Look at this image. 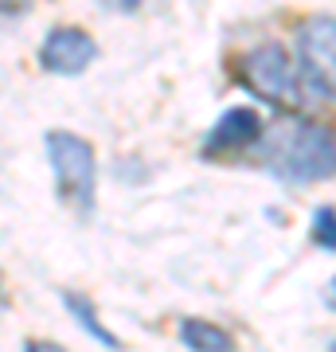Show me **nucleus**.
<instances>
[{
    "mask_svg": "<svg viewBox=\"0 0 336 352\" xmlns=\"http://www.w3.org/2000/svg\"><path fill=\"white\" fill-rule=\"evenodd\" d=\"M254 161L286 184H317L336 176V126L305 118L301 110L282 113L262 129Z\"/></svg>",
    "mask_w": 336,
    "mask_h": 352,
    "instance_id": "obj_1",
    "label": "nucleus"
},
{
    "mask_svg": "<svg viewBox=\"0 0 336 352\" xmlns=\"http://www.w3.org/2000/svg\"><path fill=\"white\" fill-rule=\"evenodd\" d=\"M235 78L254 98H266L282 110H305L309 102H321L301 71V59H293L282 43H258L243 51L235 59Z\"/></svg>",
    "mask_w": 336,
    "mask_h": 352,
    "instance_id": "obj_2",
    "label": "nucleus"
},
{
    "mask_svg": "<svg viewBox=\"0 0 336 352\" xmlns=\"http://www.w3.org/2000/svg\"><path fill=\"white\" fill-rule=\"evenodd\" d=\"M47 161H51V176H55V188L67 204H75L78 212L94 208V192H98V161L90 141L67 133V129H51L47 138Z\"/></svg>",
    "mask_w": 336,
    "mask_h": 352,
    "instance_id": "obj_3",
    "label": "nucleus"
},
{
    "mask_svg": "<svg viewBox=\"0 0 336 352\" xmlns=\"http://www.w3.org/2000/svg\"><path fill=\"white\" fill-rule=\"evenodd\" d=\"M301 71L321 102H336V16H305L293 32Z\"/></svg>",
    "mask_w": 336,
    "mask_h": 352,
    "instance_id": "obj_4",
    "label": "nucleus"
},
{
    "mask_svg": "<svg viewBox=\"0 0 336 352\" xmlns=\"http://www.w3.org/2000/svg\"><path fill=\"white\" fill-rule=\"evenodd\" d=\"M98 59V43H94V36H87L82 28H51L47 39L39 43V67L43 71H51V75H82L90 63Z\"/></svg>",
    "mask_w": 336,
    "mask_h": 352,
    "instance_id": "obj_5",
    "label": "nucleus"
},
{
    "mask_svg": "<svg viewBox=\"0 0 336 352\" xmlns=\"http://www.w3.org/2000/svg\"><path fill=\"white\" fill-rule=\"evenodd\" d=\"M262 118L258 110H250V106H235V110H227L212 129H208V138L199 145V153L215 161V157H235V153H247L258 145L262 138Z\"/></svg>",
    "mask_w": 336,
    "mask_h": 352,
    "instance_id": "obj_6",
    "label": "nucleus"
},
{
    "mask_svg": "<svg viewBox=\"0 0 336 352\" xmlns=\"http://www.w3.org/2000/svg\"><path fill=\"white\" fill-rule=\"evenodd\" d=\"M180 340H184V349H196V352H231L235 349V337L227 329L212 325V321H196V317L180 325Z\"/></svg>",
    "mask_w": 336,
    "mask_h": 352,
    "instance_id": "obj_7",
    "label": "nucleus"
},
{
    "mask_svg": "<svg viewBox=\"0 0 336 352\" xmlns=\"http://www.w3.org/2000/svg\"><path fill=\"white\" fill-rule=\"evenodd\" d=\"M63 305H67V309H71V314L82 321V329H87V333L98 340V344H110V349H117V337H113L110 329H102V325H98V314L90 309L87 298H78V294H63Z\"/></svg>",
    "mask_w": 336,
    "mask_h": 352,
    "instance_id": "obj_8",
    "label": "nucleus"
},
{
    "mask_svg": "<svg viewBox=\"0 0 336 352\" xmlns=\"http://www.w3.org/2000/svg\"><path fill=\"white\" fill-rule=\"evenodd\" d=\"M309 235H313V243H317L321 251H336V208L333 204H324V208L313 212Z\"/></svg>",
    "mask_w": 336,
    "mask_h": 352,
    "instance_id": "obj_9",
    "label": "nucleus"
},
{
    "mask_svg": "<svg viewBox=\"0 0 336 352\" xmlns=\"http://www.w3.org/2000/svg\"><path fill=\"white\" fill-rule=\"evenodd\" d=\"M102 8H110V12H122V16H133L141 8V0H98Z\"/></svg>",
    "mask_w": 336,
    "mask_h": 352,
    "instance_id": "obj_10",
    "label": "nucleus"
},
{
    "mask_svg": "<svg viewBox=\"0 0 336 352\" xmlns=\"http://www.w3.org/2000/svg\"><path fill=\"white\" fill-rule=\"evenodd\" d=\"M27 0H4V16H12V12H20Z\"/></svg>",
    "mask_w": 336,
    "mask_h": 352,
    "instance_id": "obj_11",
    "label": "nucleus"
},
{
    "mask_svg": "<svg viewBox=\"0 0 336 352\" xmlns=\"http://www.w3.org/2000/svg\"><path fill=\"white\" fill-rule=\"evenodd\" d=\"M328 302L336 305V278H333V282H328Z\"/></svg>",
    "mask_w": 336,
    "mask_h": 352,
    "instance_id": "obj_12",
    "label": "nucleus"
}]
</instances>
